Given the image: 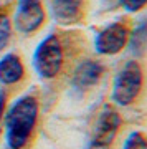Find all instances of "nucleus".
<instances>
[{"instance_id":"nucleus-13","label":"nucleus","mask_w":147,"mask_h":149,"mask_svg":"<svg viewBox=\"0 0 147 149\" xmlns=\"http://www.w3.org/2000/svg\"><path fill=\"white\" fill-rule=\"evenodd\" d=\"M121 5L126 12L136 13V12L142 10L147 5V0H121Z\"/></svg>"},{"instance_id":"nucleus-10","label":"nucleus","mask_w":147,"mask_h":149,"mask_svg":"<svg viewBox=\"0 0 147 149\" xmlns=\"http://www.w3.org/2000/svg\"><path fill=\"white\" fill-rule=\"evenodd\" d=\"M127 45L131 48V52L136 56L144 55L147 50V20H142L131 33H129V40Z\"/></svg>"},{"instance_id":"nucleus-14","label":"nucleus","mask_w":147,"mask_h":149,"mask_svg":"<svg viewBox=\"0 0 147 149\" xmlns=\"http://www.w3.org/2000/svg\"><path fill=\"white\" fill-rule=\"evenodd\" d=\"M5 100H7V95H5V91H0V119H2V114H3V109H5Z\"/></svg>"},{"instance_id":"nucleus-1","label":"nucleus","mask_w":147,"mask_h":149,"mask_svg":"<svg viewBox=\"0 0 147 149\" xmlns=\"http://www.w3.org/2000/svg\"><path fill=\"white\" fill-rule=\"evenodd\" d=\"M38 121V100L32 95L20 96L5 114V141L8 149H25Z\"/></svg>"},{"instance_id":"nucleus-7","label":"nucleus","mask_w":147,"mask_h":149,"mask_svg":"<svg viewBox=\"0 0 147 149\" xmlns=\"http://www.w3.org/2000/svg\"><path fill=\"white\" fill-rule=\"evenodd\" d=\"M104 71V65L98 60H83L74 68L73 76H71V85L79 91L89 90L101 81Z\"/></svg>"},{"instance_id":"nucleus-4","label":"nucleus","mask_w":147,"mask_h":149,"mask_svg":"<svg viewBox=\"0 0 147 149\" xmlns=\"http://www.w3.org/2000/svg\"><path fill=\"white\" fill-rule=\"evenodd\" d=\"M119 128H121V116L117 109H114L109 104H104L94 123L89 149H107L112 144Z\"/></svg>"},{"instance_id":"nucleus-11","label":"nucleus","mask_w":147,"mask_h":149,"mask_svg":"<svg viewBox=\"0 0 147 149\" xmlns=\"http://www.w3.org/2000/svg\"><path fill=\"white\" fill-rule=\"evenodd\" d=\"M122 149H147V136L141 131H134L124 141Z\"/></svg>"},{"instance_id":"nucleus-6","label":"nucleus","mask_w":147,"mask_h":149,"mask_svg":"<svg viewBox=\"0 0 147 149\" xmlns=\"http://www.w3.org/2000/svg\"><path fill=\"white\" fill-rule=\"evenodd\" d=\"M45 18L46 13L42 0H18L13 15V25L17 32L23 35H32L42 28Z\"/></svg>"},{"instance_id":"nucleus-9","label":"nucleus","mask_w":147,"mask_h":149,"mask_svg":"<svg viewBox=\"0 0 147 149\" xmlns=\"http://www.w3.org/2000/svg\"><path fill=\"white\" fill-rule=\"evenodd\" d=\"M25 76V66L18 55L7 53L0 58V83L2 85H17Z\"/></svg>"},{"instance_id":"nucleus-8","label":"nucleus","mask_w":147,"mask_h":149,"mask_svg":"<svg viewBox=\"0 0 147 149\" xmlns=\"http://www.w3.org/2000/svg\"><path fill=\"white\" fill-rule=\"evenodd\" d=\"M51 17L60 25H74L84 17V0H51Z\"/></svg>"},{"instance_id":"nucleus-12","label":"nucleus","mask_w":147,"mask_h":149,"mask_svg":"<svg viewBox=\"0 0 147 149\" xmlns=\"http://www.w3.org/2000/svg\"><path fill=\"white\" fill-rule=\"evenodd\" d=\"M12 38V23L8 17L0 15V52H3V48L8 45Z\"/></svg>"},{"instance_id":"nucleus-5","label":"nucleus","mask_w":147,"mask_h":149,"mask_svg":"<svg viewBox=\"0 0 147 149\" xmlns=\"http://www.w3.org/2000/svg\"><path fill=\"white\" fill-rule=\"evenodd\" d=\"M129 33H131V30L126 23H122V22L109 23L96 33L94 50L99 55H104V56H112V55L121 53L127 47Z\"/></svg>"},{"instance_id":"nucleus-2","label":"nucleus","mask_w":147,"mask_h":149,"mask_svg":"<svg viewBox=\"0 0 147 149\" xmlns=\"http://www.w3.org/2000/svg\"><path fill=\"white\" fill-rule=\"evenodd\" d=\"M64 65V45L56 33H50L38 43L33 53V66L43 80H53Z\"/></svg>"},{"instance_id":"nucleus-3","label":"nucleus","mask_w":147,"mask_h":149,"mask_svg":"<svg viewBox=\"0 0 147 149\" xmlns=\"http://www.w3.org/2000/svg\"><path fill=\"white\" fill-rule=\"evenodd\" d=\"M144 86V71L139 61L129 60L121 66L112 83L111 98L119 106H129L136 101Z\"/></svg>"}]
</instances>
